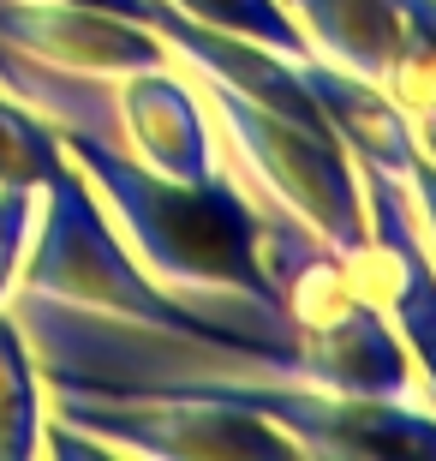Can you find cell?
I'll list each match as a JSON object with an SVG mask.
<instances>
[{
    "mask_svg": "<svg viewBox=\"0 0 436 461\" xmlns=\"http://www.w3.org/2000/svg\"><path fill=\"white\" fill-rule=\"evenodd\" d=\"M18 288L54 306H78L96 312L108 324H138V330H162L180 342H203L221 348L234 359H252L263 372H299L305 348L293 324H234L227 312L221 318H198V312L162 294V282H150V270H138V258L126 252V240L114 234L108 210L96 204L90 180L78 174V162L42 180V204H36V228L18 264Z\"/></svg>",
    "mask_w": 436,
    "mask_h": 461,
    "instance_id": "obj_1",
    "label": "cell"
},
{
    "mask_svg": "<svg viewBox=\"0 0 436 461\" xmlns=\"http://www.w3.org/2000/svg\"><path fill=\"white\" fill-rule=\"evenodd\" d=\"M60 150L78 162L90 192L114 210V222L126 228V240L156 276L227 288L257 300L263 312H287L263 258H257L263 210L234 186V174L209 168L203 180H174V174L144 168L114 138L85 132V126H60Z\"/></svg>",
    "mask_w": 436,
    "mask_h": 461,
    "instance_id": "obj_2",
    "label": "cell"
},
{
    "mask_svg": "<svg viewBox=\"0 0 436 461\" xmlns=\"http://www.w3.org/2000/svg\"><path fill=\"white\" fill-rule=\"evenodd\" d=\"M209 78V72H203ZM227 132L239 138V150L252 162V174L263 180V192L281 210H293L311 234H323L335 252H365L370 222H365V180L352 174V150L335 138V126H305L287 120L275 108H263L257 96L209 78Z\"/></svg>",
    "mask_w": 436,
    "mask_h": 461,
    "instance_id": "obj_3",
    "label": "cell"
},
{
    "mask_svg": "<svg viewBox=\"0 0 436 461\" xmlns=\"http://www.w3.org/2000/svg\"><path fill=\"white\" fill-rule=\"evenodd\" d=\"M54 420L102 438L108 449H144L168 461H234V456H299V438L269 426L263 413L191 395H90L54 390Z\"/></svg>",
    "mask_w": 436,
    "mask_h": 461,
    "instance_id": "obj_4",
    "label": "cell"
},
{
    "mask_svg": "<svg viewBox=\"0 0 436 461\" xmlns=\"http://www.w3.org/2000/svg\"><path fill=\"white\" fill-rule=\"evenodd\" d=\"M359 180H365L370 240H365V252L347 258L352 288L388 318V330H395L401 348L424 366L431 395H436V258L424 252V228L413 222V210H406L401 174L359 162Z\"/></svg>",
    "mask_w": 436,
    "mask_h": 461,
    "instance_id": "obj_5",
    "label": "cell"
},
{
    "mask_svg": "<svg viewBox=\"0 0 436 461\" xmlns=\"http://www.w3.org/2000/svg\"><path fill=\"white\" fill-rule=\"evenodd\" d=\"M0 42L72 78H120L138 67H168V42L150 24H132L102 6H67V0H0Z\"/></svg>",
    "mask_w": 436,
    "mask_h": 461,
    "instance_id": "obj_6",
    "label": "cell"
},
{
    "mask_svg": "<svg viewBox=\"0 0 436 461\" xmlns=\"http://www.w3.org/2000/svg\"><path fill=\"white\" fill-rule=\"evenodd\" d=\"M108 108H114V138L120 150L138 156L144 168L174 174V180H203L216 168V144H209V120H203L198 96L180 72L168 67H138L120 72V85L108 90Z\"/></svg>",
    "mask_w": 436,
    "mask_h": 461,
    "instance_id": "obj_7",
    "label": "cell"
},
{
    "mask_svg": "<svg viewBox=\"0 0 436 461\" xmlns=\"http://www.w3.org/2000/svg\"><path fill=\"white\" fill-rule=\"evenodd\" d=\"M299 85L311 90L317 114L335 126V138L359 156V162L388 168V174H406L413 162H419L413 114L395 103V90H388V85L359 78V72L335 67V60H317V54H305V60H299Z\"/></svg>",
    "mask_w": 436,
    "mask_h": 461,
    "instance_id": "obj_8",
    "label": "cell"
},
{
    "mask_svg": "<svg viewBox=\"0 0 436 461\" xmlns=\"http://www.w3.org/2000/svg\"><path fill=\"white\" fill-rule=\"evenodd\" d=\"M287 13L311 24V49H323V60H335L359 78H377V85L395 72L406 49L395 0H287Z\"/></svg>",
    "mask_w": 436,
    "mask_h": 461,
    "instance_id": "obj_9",
    "label": "cell"
},
{
    "mask_svg": "<svg viewBox=\"0 0 436 461\" xmlns=\"http://www.w3.org/2000/svg\"><path fill=\"white\" fill-rule=\"evenodd\" d=\"M42 372L24 318L0 306V461H31L42 449Z\"/></svg>",
    "mask_w": 436,
    "mask_h": 461,
    "instance_id": "obj_10",
    "label": "cell"
},
{
    "mask_svg": "<svg viewBox=\"0 0 436 461\" xmlns=\"http://www.w3.org/2000/svg\"><path fill=\"white\" fill-rule=\"evenodd\" d=\"M168 6H180V13L198 18V24H216V31L252 36V42L287 54V60L317 54V49H311V36L299 31V18L287 13V0H168Z\"/></svg>",
    "mask_w": 436,
    "mask_h": 461,
    "instance_id": "obj_11",
    "label": "cell"
},
{
    "mask_svg": "<svg viewBox=\"0 0 436 461\" xmlns=\"http://www.w3.org/2000/svg\"><path fill=\"white\" fill-rule=\"evenodd\" d=\"M67 162L60 150V126L42 120L36 108H18L0 96V186H36Z\"/></svg>",
    "mask_w": 436,
    "mask_h": 461,
    "instance_id": "obj_12",
    "label": "cell"
},
{
    "mask_svg": "<svg viewBox=\"0 0 436 461\" xmlns=\"http://www.w3.org/2000/svg\"><path fill=\"white\" fill-rule=\"evenodd\" d=\"M36 204H42L36 186H0V306L18 288V264H24V246H31Z\"/></svg>",
    "mask_w": 436,
    "mask_h": 461,
    "instance_id": "obj_13",
    "label": "cell"
},
{
    "mask_svg": "<svg viewBox=\"0 0 436 461\" xmlns=\"http://www.w3.org/2000/svg\"><path fill=\"white\" fill-rule=\"evenodd\" d=\"M395 13H401L406 49H401L388 78H424V85H436V0H395Z\"/></svg>",
    "mask_w": 436,
    "mask_h": 461,
    "instance_id": "obj_14",
    "label": "cell"
},
{
    "mask_svg": "<svg viewBox=\"0 0 436 461\" xmlns=\"http://www.w3.org/2000/svg\"><path fill=\"white\" fill-rule=\"evenodd\" d=\"M388 90H395V103L413 114L419 150L436 162V85H424V78H388Z\"/></svg>",
    "mask_w": 436,
    "mask_h": 461,
    "instance_id": "obj_15",
    "label": "cell"
},
{
    "mask_svg": "<svg viewBox=\"0 0 436 461\" xmlns=\"http://www.w3.org/2000/svg\"><path fill=\"white\" fill-rule=\"evenodd\" d=\"M401 180L413 186V198H419V216H424L419 228L431 234V246H436V162H431V156L419 150V162H413V168H406Z\"/></svg>",
    "mask_w": 436,
    "mask_h": 461,
    "instance_id": "obj_16",
    "label": "cell"
},
{
    "mask_svg": "<svg viewBox=\"0 0 436 461\" xmlns=\"http://www.w3.org/2000/svg\"><path fill=\"white\" fill-rule=\"evenodd\" d=\"M0 78H13V85H18V67L6 60V54H0Z\"/></svg>",
    "mask_w": 436,
    "mask_h": 461,
    "instance_id": "obj_17",
    "label": "cell"
}]
</instances>
